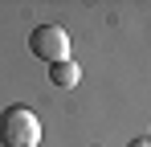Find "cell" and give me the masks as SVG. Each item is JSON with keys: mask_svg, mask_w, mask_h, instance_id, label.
Segmentation results:
<instances>
[{"mask_svg": "<svg viewBox=\"0 0 151 147\" xmlns=\"http://www.w3.org/2000/svg\"><path fill=\"white\" fill-rule=\"evenodd\" d=\"M37 139H41V119L29 106L12 102L0 110V143L4 147H37Z\"/></svg>", "mask_w": 151, "mask_h": 147, "instance_id": "obj_1", "label": "cell"}, {"mask_svg": "<svg viewBox=\"0 0 151 147\" xmlns=\"http://www.w3.org/2000/svg\"><path fill=\"white\" fill-rule=\"evenodd\" d=\"M29 53L41 57L45 66H57V61H70V33L61 24H37L29 33Z\"/></svg>", "mask_w": 151, "mask_h": 147, "instance_id": "obj_2", "label": "cell"}, {"mask_svg": "<svg viewBox=\"0 0 151 147\" xmlns=\"http://www.w3.org/2000/svg\"><path fill=\"white\" fill-rule=\"evenodd\" d=\"M78 78H82V70H78L74 61H57V66H49V82L61 86V90H74Z\"/></svg>", "mask_w": 151, "mask_h": 147, "instance_id": "obj_3", "label": "cell"}, {"mask_svg": "<svg viewBox=\"0 0 151 147\" xmlns=\"http://www.w3.org/2000/svg\"><path fill=\"white\" fill-rule=\"evenodd\" d=\"M127 147H151V143H147V139H131Z\"/></svg>", "mask_w": 151, "mask_h": 147, "instance_id": "obj_4", "label": "cell"}, {"mask_svg": "<svg viewBox=\"0 0 151 147\" xmlns=\"http://www.w3.org/2000/svg\"><path fill=\"white\" fill-rule=\"evenodd\" d=\"M147 143H151V135H147Z\"/></svg>", "mask_w": 151, "mask_h": 147, "instance_id": "obj_5", "label": "cell"}]
</instances>
